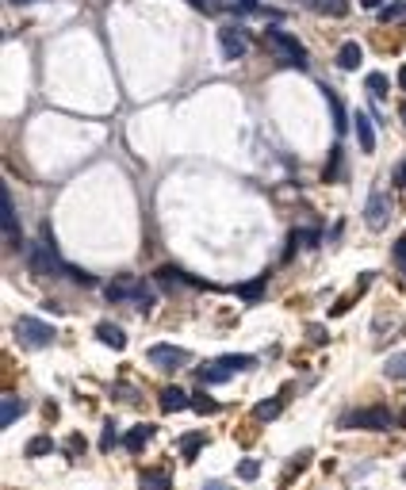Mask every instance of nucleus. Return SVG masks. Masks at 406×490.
I'll list each match as a JSON object with an SVG mask.
<instances>
[{
    "instance_id": "obj_1",
    "label": "nucleus",
    "mask_w": 406,
    "mask_h": 490,
    "mask_svg": "<svg viewBox=\"0 0 406 490\" xmlns=\"http://www.w3.org/2000/svg\"><path fill=\"white\" fill-rule=\"evenodd\" d=\"M265 43H269L272 50L280 54V62H284V65L307 69V46L299 43V38H291L288 31H276V27H269V31H265Z\"/></svg>"
},
{
    "instance_id": "obj_2",
    "label": "nucleus",
    "mask_w": 406,
    "mask_h": 490,
    "mask_svg": "<svg viewBox=\"0 0 406 490\" xmlns=\"http://www.w3.org/2000/svg\"><path fill=\"white\" fill-rule=\"evenodd\" d=\"M15 337L23 341L27 349H46V345H54V326L50 322H38V318H31V314H23V318H15Z\"/></svg>"
},
{
    "instance_id": "obj_3",
    "label": "nucleus",
    "mask_w": 406,
    "mask_h": 490,
    "mask_svg": "<svg viewBox=\"0 0 406 490\" xmlns=\"http://www.w3.org/2000/svg\"><path fill=\"white\" fill-rule=\"evenodd\" d=\"M341 426H345V429H372V433H384V429L395 426V414L387 410V406H364V410L349 414Z\"/></svg>"
},
{
    "instance_id": "obj_4",
    "label": "nucleus",
    "mask_w": 406,
    "mask_h": 490,
    "mask_svg": "<svg viewBox=\"0 0 406 490\" xmlns=\"http://www.w3.org/2000/svg\"><path fill=\"white\" fill-rule=\"evenodd\" d=\"M0 223H4L8 249H20L23 234H20V223H15V203H12V192H8V188H0Z\"/></svg>"
},
{
    "instance_id": "obj_5",
    "label": "nucleus",
    "mask_w": 406,
    "mask_h": 490,
    "mask_svg": "<svg viewBox=\"0 0 406 490\" xmlns=\"http://www.w3.org/2000/svg\"><path fill=\"white\" fill-rule=\"evenodd\" d=\"M146 356H150V364L169 368V372H176V368H184V364L192 360V353H188V349H176V345H153Z\"/></svg>"
},
{
    "instance_id": "obj_6",
    "label": "nucleus",
    "mask_w": 406,
    "mask_h": 490,
    "mask_svg": "<svg viewBox=\"0 0 406 490\" xmlns=\"http://www.w3.org/2000/svg\"><path fill=\"white\" fill-rule=\"evenodd\" d=\"M387 215H391V200H387V192H372L368 203H364V223H368L372 230H379V226L387 223Z\"/></svg>"
},
{
    "instance_id": "obj_7",
    "label": "nucleus",
    "mask_w": 406,
    "mask_h": 490,
    "mask_svg": "<svg viewBox=\"0 0 406 490\" xmlns=\"http://www.w3.org/2000/svg\"><path fill=\"white\" fill-rule=\"evenodd\" d=\"M218 46H223V54H226L230 62L246 58V50H249V43H246V35H241V27H223V31H218Z\"/></svg>"
},
{
    "instance_id": "obj_8",
    "label": "nucleus",
    "mask_w": 406,
    "mask_h": 490,
    "mask_svg": "<svg viewBox=\"0 0 406 490\" xmlns=\"http://www.w3.org/2000/svg\"><path fill=\"white\" fill-rule=\"evenodd\" d=\"M158 284H161V288H181V284H188V288H207L203 280H196V276H188V272H181L176 265H161V268H158Z\"/></svg>"
},
{
    "instance_id": "obj_9",
    "label": "nucleus",
    "mask_w": 406,
    "mask_h": 490,
    "mask_svg": "<svg viewBox=\"0 0 406 490\" xmlns=\"http://www.w3.org/2000/svg\"><path fill=\"white\" fill-rule=\"evenodd\" d=\"M353 122H356V142H360V150L364 153H376V130H372V119L364 115V111H356Z\"/></svg>"
},
{
    "instance_id": "obj_10",
    "label": "nucleus",
    "mask_w": 406,
    "mask_h": 490,
    "mask_svg": "<svg viewBox=\"0 0 406 490\" xmlns=\"http://www.w3.org/2000/svg\"><path fill=\"white\" fill-rule=\"evenodd\" d=\"M192 406V395H184L181 387H165L161 391V410L165 414H181V410H188Z\"/></svg>"
},
{
    "instance_id": "obj_11",
    "label": "nucleus",
    "mask_w": 406,
    "mask_h": 490,
    "mask_svg": "<svg viewBox=\"0 0 406 490\" xmlns=\"http://www.w3.org/2000/svg\"><path fill=\"white\" fill-rule=\"evenodd\" d=\"M134 291H138L134 276H119L115 284H108V288H104V295H108V303H119V299H134Z\"/></svg>"
},
{
    "instance_id": "obj_12",
    "label": "nucleus",
    "mask_w": 406,
    "mask_h": 490,
    "mask_svg": "<svg viewBox=\"0 0 406 490\" xmlns=\"http://www.w3.org/2000/svg\"><path fill=\"white\" fill-rule=\"evenodd\" d=\"M138 490H173V479L158 468H146L142 475H138Z\"/></svg>"
},
{
    "instance_id": "obj_13",
    "label": "nucleus",
    "mask_w": 406,
    "mask_h": 490,
    "mask_svg": "<svg viewBox=\"0 0 406 490\" xmlns=\"http://www.w3.org/2000/svg\"><path fill=\"white\" fill-rule=\"evenodd\" d=\"M96 337L111 349H127V333H123V326H115V322H100L96 326Z\"/></svg>"
},
{
    "instance_id": "obj_14",
    "label": "nucleus",
    "mask_w": 406,
    "mask_h": 490,
    "mask_svg": "<svg viewBox=\"0 0 406 490\" xmlns=\"http://www.w3.org/2000/svg\"><path fill=\"white\" fill-rule=\"evenodd\" d=\"M150 437H153V426H150V421H142V426H134L123 437V448H127V452H142V448L150 444Z\"/></svg>"
},
{
    "instance_id": "obj_15",
    "label": "nucleus",
    "mask_w": 406,
    "mask_h": 490,
    "mask_svg": "<svg viewBox=\"0 0 406 490\" xmlns=\"http://www.w3.org/2000/svg\"><path fill=\"white\" fill-rule=\"evenodd\" d=\"M23 414H27V402H23V398H15V395H4V406H0V426H12L15 418H23Z\"/></svg>"
},
{
    "instance_id": "obj_16",
    "label": "nucleus",
    "mask_w": 406,
    "mask_h": 490,
    "mask_svg": "<svg viewBox=\"0 0 406 490\" xmlns=\"http://www.w3.org/2000/svg\"><path fill=\"white\" fill-rule=\"evenodd\" d=\"M230 375H234V372L223 364V356H218V360H211L207 368H200V383H226Z\"/></svg>"
},
{
    "instance_id": "obj_17",
    "label": "nucleus",
    "mask_w": 406,
    "mask_h": 490,
    "mask_svg": "<svg viewBox=\"0 0 406 490\" xmlns=\"http://www.w3.org/2000/svg\"><path fill=\"white\" fill-rule=\"evenodd\" d=\"M364 62V50L356 43H341V50H337V65L341 69H356V65Z\"/></svg>"
},
{
    "instance_id": "obj_18",
    "label": "nucleus",
    "mask_w": 406,
    "mask_h": 490,
    "mask_svg": "<svg viewBox=\"0 0 406 490\" xmlns=\"http://www.w3.org/2000/svg\"><path fill=\"white\" fill-rule=\"evenodd\" d=\"M280 410H284V398H265V402L253 406V418L257 421H276V418H280Z\"/></svg>"
},
{
    "instance_id": "obj_19",
    "label": "nucleus",
    "mask_w": 406,
    "mask_h": 490,
    "mask_svg": "<svg viewBox=\"0 0 406 490\" xmlns=\"http://www.w3.org/2000/svg\"><path fill=\"white\" fill-rule=\"evenodd\" d=\"M207 444V437H203V429H196V433H188V437H181V456L184 460H196V452Z\"/></svg>"
},
{
    "instance_id": "obj_20",
    "label": "nucleus",
    "mask_w": 406,
    "mask_h": 490,
    "mask_svg": "<svg viewBox=\"0 0 406 490\" xmlns=\"http://www.w3.org/2000/svg\"><path fill=\"white\" fill-rule=\"evenodd\" d=\"M341 165H345V153H341V146H334V150H330V165L322 169V181L334 184L337 176H341Z\"/></svg>"
},
{
    "instance_id": "obj_21",
    "label": "nucleus",
    "mask_w": 406,
    "mask_h": 490,
    "mask_svg": "<svg viewBox=\"0 0 406 490\" xmlns=\"http://www.w3.org/2000/svg\"><path fill=\"white\" fill-rule=\"evenodd\" d=\"M265 288H269V276H257V280H249V284H241V288H234V295H238V299H249V303H253V299L261 295Z\"/></svg>"
},
{
    "instance_id": "obj_22",
    "label": "nucleus",
    "mask_w": 406,
    "mask_h": 490,
    "mask_svg": "<svg viewBox=\"0 0 406 490\" xmlns=\"http://www.w3.org/2000/svg\"><path fill=\"white\" fill-rule=\"evenodd\" d=\"M364 88H368L376 100H384L387 88H391V80H387V73H368V77H364Z\"/></svg>"
},
{
    "instance_id": "obj_23",
    "label": "nucleus",
    "mask_w": 406,
    "mask_h": 490,
    "mask_svg": "<svg viewBox=\"0 0 406 490\" xmlns=\"http://www.w3.org/2000/svg\"><path fill=\"white\" fill-rule=\"evenodd\" d=\"M192 410L196 414H218V402L207 395V391H196V395H192Z\"/></svg>"
},
{
    "instance_id": "obj_24",
    "label": "nucleus",
    "mask_w": 406,
    "mask_h": 490,
    "mask_svg": "<svg viewBox=\"0 0 406 490\" xmlns=\"http://www.w3.org/2000/svg\"><path fill=\"white\" fill-rule=\"evenodd\" d=\"M326 104H330V111H334V127H337V130H345V127H349V115H345L341 100H337L334 92H330V88H326Z\"/></svg>"
},
{
    "instance_id": "obj_25",
    "label": "nucleus",
    "mask_w": 406,
    "mask_h": 490,
    "mask_svg": "<svg viewBox=\"0 0 406 490\" xmlns=\"http://www.w3.org/2000/svg\"><path fill=\"white\" fill-rule=\"evenodd\" d=\"M391 379H406V353H395V356H387V368H384Z\"/></svg>"
},
{
    "instance_id": "obj_26",
    "label": "nucleus",
    "mask_w": 406,
    "mask_h": 490,
    "mask_svg": "<svg viewBox=\"0 0 406 490\" xmlns=\"http://www.w3.org/2000/svg\"><path fill=\"white\" fill-rule=\"evenodd\" d=\"M50 452H54V440H50V437H35V440L27 444V456H31V460H35V456H50Z\"/></svg>"
},
{
    "instance_id": "obj_27",
    "label": "nucleus",
    "mask_w": 406,
    "mask_h": 490,
    "mask_svg": "<svg viewBox=\"0 0 406 490\" xmlns=\"http://www.w3.org/2000/svg\"><path fill=\"white\" fill-rule=\"evenodd\" d=\"M134 303H138V310H150V307H153V288H150V284H142V280H138Z\"/></svg>"
},
{
    "instance_id": "obj_28",
    "label": "nucleus",
    "mask_w": 406,
    "mask_h": 490,
    "mask_svg": "<svg viewBox=\"0 0 406 490\" xmlns=\"http://www.w3.org/2000/svg\"><path fill=\"white\" fill-rule=\"evenodd\" d=\"M318 12H330V15H349V0H318Z\"/></svg>"
},
{
    "instance_id": "obj_29",
    "label": "nucleus",
    "mask_w": 406,
    "mask_h": 490,
    "mask_svg": "<svg viewBox=\"0 0 406 490\" xmlns=\"http://www.w3.org/2000/svg\"><path fill=\"white\" fill-rule=\"evenodd\" d=\"M257 475H261V463H257V460H241V463H238V479H246V483H253Z\"/></svg>"
},
{
    "instance_id": "obj_30",
    "label": "nucleus",
    "mask_w": 406,
    "mask_h": 490,
    "mask_svg": "<svg viewBox=\"0 0 406 490\" xmlns=\"http://www.w3.org/2000/svg\"><path fill=\"white\" fill-rule=\"evenodd\" d=\"M115 440H119V433H115V426H104V433H100V452H111V448H115Z\"/></svg>"
},
{
    "instance_id": "obj_31",
    "label": "nucleus",
    "mask_w": 406,
    "mask_h": 490,
    "mask_svg": "<svg viewBox=\"0 0 406 490\" xmlns=\"http://www.w3.org/2000/svg\"><path fill=\"white\" fill-rule=\"evenodd\" d=\"M406 15V0H399V4H391V8H379V20H402Z\"/></svg>"
},
{
    "instance_id": "obj_32",
    "label": "nucleus",
    "mask_w": 406,
    "mask_h": 490,
    "mask_svg": "<svg viewBox=\"0 0 406 490\" xmlns=\"http://www.w3.org/2000/svg\"><path fill=\"white\" fill-rule=\"evenodd\" d=\"M66 276H69V280H73V284H85V288H92V284H96V280H92V276H88V272H85V268H73V265L66 268Z\"/></svg>"
},
{
    "instance_id": "obj_33",
    "label": "nucleus",
    "mask_w": 406,
    "mask_h": 490,
    "mask_svg": "<svg viewBox=\"0 0 406 490\" xmlns=\"http://www.w3.org/2000/svg\"><path fill=\"white\" fill-rule=\"evenodd\" d=\"M395 265L402 268V280H406V238L395 241Z\"/></svg>"
},
{
    "instance_id": "obj_34",
    "label": "nucleus",
    "mask_w": 406,
    "mask_h": 490,
    "mask_svg": "<svg viewBox=\"0 0 406 490\" xmlns=\"http://www.w3.org/2000/svg\"><path fill=\"white\" fill-rule=\"evenodd\" d=\"M238 15H253V12H261V4H257V0H238Z\"/></svg>"
},
{
    "instance_id": "obj_35",
    "label": "nucleus",
    "mask_w": 406,
    "mask_h": 490,
    "mask_svg": "<svg viewBox=\"0 0 406 490\" xmlns=\"http://www.w3.org/2000/svg\"><path fill=\"white\" fill-rule=\"evenodd\" d=\"M85 452V437H69V456H80Z\"/></svg>"
},
{
    "instance_id": "obj_36",
    "label": "nucleus",
    "mask_w": 406,
    "mask_h": 490,
    "mask_svg": "<svg viewBox=\"0 0 406 490\" xmlns=\"http://www.w3.org/2000/svg\"><path fill=\"white\" fill-rule=\"evenodd\" d=\"M307 333H311L314 345H322V341H326V337H322V326H307Z\"/></svg>"
},
{
    "instance_id": "obj_37",
    "label": "nucleus",
    "mask_w": 406,
    "mask_h": 490,
    "mask_svg": "<svg viewBox=\"0 0 406 490\" xmlns=\"http://www.w3.org/2000/svg\"><path fill=\"white\" fill-rule=\"evenodd\" d=\"M395 184H399V188H406V161H402L399 169H395Z\"/></svg>"
},
{
    "instance_id": "obj_38",
    "label": "nucleus",
    "mask_w": 406,
    "mask_h": 490,
    "mask_svg": "<svg viewBox=\"0 0 406 490\" xmlns=\"http://www.w3.org/2000/svg\"><path fill=\"white\" fill-rule=\"evenodd\" d=\"M203 490H230V486H226V483H218V479H215V483H203Z\"/></svg>"
},
{
    "instance_id": "obj_39",
    "label": "nucleus",
    "mask_w": 406,
    "mask_h": 490,
    "mask_svg": "<svg viewBox=\"0 0 406 490\" xmlns=\"http://www.w3.org/2000/svg\"><path fill=\"white\" fill-rule=\"evenodd\" d=\"M360 4H364V8H379L384 0H360Z\"/></svg>"
},
{
    "instance_id": "obj_40",
    "label": "nucleus",
    "mask_w": 406,
    "mask_h": 490,
    "mask_svg": "<svg viewBox=\"0 0 406 490\" xmlns=\"http://www.w3.org/2000/svg\"><path fill=\"white\" fill-rule=\"evenodd\" d=\"M192 8H203V12H207V0H188Z\"/></svg>"
},
{
    "instance_id": "obj_41",
    "label": "nucleus",
    "mask_w": 406,
    "mask_h": 490,
    "mask_svg": "<svg viewBox=\"0 0 406 490\" xmlns=\"http://www.w3.org/2000/svg\"><path fill=\"white\" fill-rule=\"evenodd\" d=\"M399 85L406 88V65H402V69H399Z\"/></svg>"
},
{
    "instance_id": "obj_42",
    "label": "nucleus",
    "mask_w": 406,
    "mask_h": 490,
    "mask_svg": "<svg viewBox=\"0 0 406 490\" xmlns=\"http://www.w3.org/2000/svg\"><path fill=\"white\" fill-rule=\"evenodd\" d=\"M12 4H35V0H12Z\"/></svg>"
},
{
    "instance_id": "obj_43",
    "label": "nucleus",
    "mask_w": 406,
    "mask_h": 490,
    "mask_svg": "<svg viewBox=\"0 0 406 490\" xmlns=\"http://www.w3.org/2000/svg\"><path fill=\"white\" fill-rule=\"evenodd\" d=\"M399 115H402V127H406V104H402V111H399Z\"/></svg>"
},
{
    "instance_id": "obj_44",
    "label": "nucleus",
    "mask_w": 406,
    "mask_h": 490,
    "mask_svg": "<svg viewBox=\"0 0 406 490\" xmlns=\"http://www.w3.org/2000/svg\"><path fill=\"white\" fill-rule=\"evenodd\" d=\"M311 4H318V0H311Z\"/></svg>"
},
{
    "instance_id": "obj_45",
    "label": "nucleus",
    "mask_w": 406,
    "mask_h": 490,
    "mask_svg": "<svg viewBox=\"0 0 406 490\" xmlns=\"http://www.w3.org/2000/svg\"><path fill=\"white\" fill-rule=\"evenodd\" d=\"M402 426H406V418H402Z\"/></svg>"
},
{
    "instance_id": "obj_46",
    "label": "nucleus",
    "mask_w": 406,
    "mask_h": 490,
    "mask_svg": "<svg viewBox=\"0 0 406 490\" xmlns=\"http://www.w3.org/2000/svg\"><path fill=\"white\" fill-rule=\"evenodd\" d=\"M402 475H406V471H402Z\"/></svg>"
}]
</instances>
